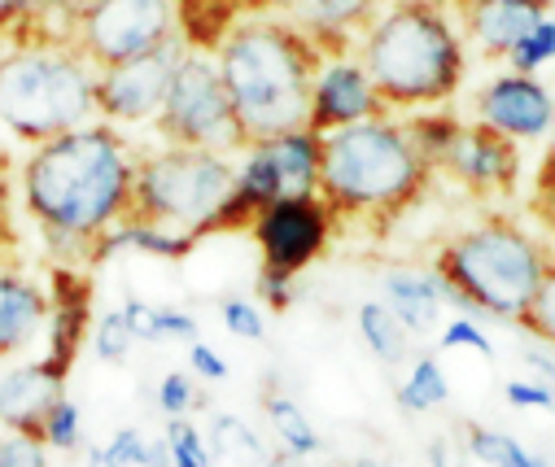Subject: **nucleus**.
Returning <instances> with one entry per match:
<instances>
[{
    "label": "nucleus",
    "mask_w": 555,
    "mask_h": 467,
    "mask_svg": "<svg viewBox=\"0 0 555 467\" xmlns=\"http://www.w3.org/2000/svg\"><path fill=\"white\" fill-rule=\"evenodd\" d=\"M135 163L141 148L101 118L23 153L14 167L18 206L53 262L88 271L92 245L131 215Z\"/></svg>",
    "instance_id": "nucleus-1"
},
{
    "label": "nucleus",
    "mask_w": 555,
    "mask_h": 467,
    "mask_svg": "<svg viewBox=\"0 0 555 467\" xmlns=\"http://www.w3.org/2000/svg\"><path fill=\"white\" fill-rule=\"evenodd\" d=\"M389 114L442 109L468 79V40L455 0H385L354 40Z\"/></svg>",
    "instance_id": "nucleus-2"
},
{
    "label": "nucleus",
    "mask_w": 555,
    "mask_h": 467,
    "mask_svg": "<svg viewBox=\"0 0 555 467\" xmlns=\"http://www.w3.org/2000/svg\"><path fill=\"white\" fill-rule=\"evenodd\" d=\"M320 57L324 53L281 14H245L232 23V31L215 44V66L232 96L245 144L307 127Z\"/></svg>",
    "instance_id": "nucleus-3"
},
{
    "label": "nucleus",
    "mask_w": 555,
    "mask_h": 467,
    "mask_svg": "<svg viewBox=\"0 0 555 467\" xmlns=\"http://www.w3.org/2000/svg\"><path fill=\"white\" fill-rule=\"evenodd\" d=\"M429 189L434 171L415 153L406 122L398 114H380L324 135L320 197L333 206L341 223L385 228L402 219Z\"/></svg>",
    "instance_id": "nucleus-4"
},
{
    "label": "nucleus",
    "mask_w": 555,
    "mask_h": 467,
    "mask_svg": "<svg viewBox=\"0 0 555 467\" xmlns=\"http://www.w3.org/2000/svg\"><path fill=\"white\" fill-rule=\"evenodd\" d=\"M551 254L555 249L525 223L490 210L438 245L434 275L447 284V301L464 315L520 324L551 267Z\"/></svg>",
    "instance_id": "nucleus-5"
},
{
    "label": "nucleus",
    "mask_w": 555,
    "mask_h": 467,
    "mask_svg": "<svg viewBox=\"0 0 555 467\" xmlns=\"http://www.w3.org/2000/svg\"><path fill=\"white\" fill-rule=\"evenodd\" d=\"M96 122V66L75 40H18L0 49V131L36 148Z\"/></svg>",
    "instance_id": "nucleus-6"
},
{
    "label": "nucleus",
    "mask_w": 555,
    "mask_h": 467,
    "mask_svg": "<svg viewBox=\"0 0 555 467\" xmlns=\"http://www.w3.org/2000/svg\"><path fill=\"white\" fill-rule=\"evenodd\" d=\"M232 184H236L232 153L180 148V144L141 148L135 189H131V219L206 241L215 215L232 197Z\"/></svg>",
    "instance_id": "nucleus-7"
},
{
    "label": "nucleus",
    "mask_w": 555,
    "mask_h": 467,
    "mask_svg": "<svg viewBox=\"0 0 555 467\" xmlns=\"http://www.w3.org/2000/svg\"><path fill=\"white\" fill-rule=\"evenodd\" d=\"M154 131L163 144H180V148H215V153L245 148V131L236 122V109H232L219 66H215V53L184 49L171 92L163 101V114L154 118Z\"/></svg>",
    "instance_id": "nucleus-8"
},
{
    "label": "nucleus",
    "mask_w": 555,
    "mask_h": 467,
    "mask_svg": "<svg viewBox=\"0 0 555 467\" xmlns=\"http://www.w3.org/2000/svg\"><path fill=\"white\" fill-rule=\"evenodd\" d=\"M70 40L96 70L145 57L180 40L176 0H83L75 10Z\"/></svg>",
    "instance_id": "nucleus-9"
},
{
    "label": "nucleus",
    "mask_w": 555,
    "mask_h": 467,
    "mask_svg": "<svg viewBox=\"0 0 555 467\" xmlns=\"http://www.w3.org/2000/svg\"><path fill=\"white\" fill-rule=\"evenodd\" d=\"M337 228H341V219L333 215V206L320 193H298V197L271 202L249 223V236L258 245V271L298 280L307 267H315L328 254Z\"/></svg>",
    "instance_id": "nucleus-10"
},
{
    "label": "nucleus",
    "mask_w": 555,
    "mask_h": 467,
    "mask_svg": "<svg viewBox=\"0 0 555 467\" xmlns=\"http://www.w3.org/2000/svg\"><path fill=\"white\" fill-rule=\"evenodd\" d=\"M184 40H171L145 57H131L118 66L96 70V118L127 131V127H154L163 114V101L171 92L176 66L184 57Z\"/></svg>",
    "instance_id": "nucleus-11"
},
{
    "label": "nucleus",
    "mask_w": 555,
    "mask_h": 467,
    "mask_svg": "<svg viewBox=\"0 0 555 467\" xmlns=\"http://www.w3.org/2000/svg\"><path fill=\"white\" fill-rule=\"evenodd\" d=\"M473 122L516 144L546 140L555 135V92L542 83V75H516L503 66L473 92Z\"/></svg>",
    "instance_id": "nucleus-12"
},
{
    "label": "nucleus",
    "mask_w": 555,
    "mask_h": 467,
    "mask_svg": "<svg viewBox=\"0 0 555 467\" xmlns=\"http://www.w3.org/2000/svg\"><path fill=\"white\" fill-rule=\"evenodd\" d=\"M438 176L455 180L477 202H503L520 189V144L468 118Z\"/></svg>",
    "instance_id": "nucleus-13"
},
{
    "label": "nucleus",
    "mask_w": 555,
    "mask_h": 467,
    "mask_svg": "<svg viewBox=\"0 0 555 467\" xmlns=\"http://www.w3.org/2000/svg\"><path fill=\"white\" fill-rule=\"evenodd\" d=\"M389 114L372 75L363 70V62L354 53H324L320 70L311 79V109H307V127L320 135H333L341 127L367 122Z\"/></svg>",
    "instance_id": "nucleus-14"
},
{
    "label": "nucleus",
    "mask_w": 555,
    "mask_h": 467,
    "mask_svg": "<svg viewBox=\"0 0 555 467\" xmlns=\"http://www.w3.org/2000/svg\"><path fill=\"white\" fill-rule=\"evenodd\" d=\"M92 275L83 267L53 262L49 271V337H44V363L70 380L83 346L92 341Z\"/></svg>",
    "instance_id": "nucleus-15"
},
{
    "label": "nucleus",
    "mask_w": 555,
    "mask_h": 467,
    "mask_svg": "<svg viewBox=\"0 0 555 467\" xmlns=\"http://www.w3.org/2000/svg\"><path fill=\"white\" fill-rule=\"evenodd\" d=\"M455 10L468 53H481L486 62H507V53L551 14V5L533 0H455Z\"/></svg>",
    "instance_id": "nucleus-16"
},
{
    "label": "nucleus",
    "mask_w": 555,
    "mask_h": 467,
    "mask_svg": "<svg viewBox=\"0 0 555 467\" xmlns=\"http://www.w3.org/2000/svg\"><path fill=\"white\" fill-rule=\"evenodd\" d=\"M44 337H49V288L18 267H0V363L27 359Z\"/></svg>",
    "instance_id": "nucleus-17"
},
{
    "label": "nucleus",
    "mask_w": 555,
    "mask_h": 467,
    "mask_svg": "<svg viewBox=\"0 0 555 467\" xmlns=\"http://www.w3.org/2000/svg\"><path fill=\"white\" fill-rule=\"evenodd\" d=\"M281 18L298 27L320 53H354V40L385 0H275Z\"/></svg>",
    "instance_id": "nucleus-18"
},
{
    "label": "nucleus",
    "mask_w": 555,
    "mask_h": 467,
    "mask_svg": "<svg viewBox=\"0 0 555 467\" xmlns=\"http://www.w3.org/2000/svg\"><path fill=\"white\" fill-rule=\"evenodd\" d=\"M66 393V380L44 359H23L0 372V432H36L49 406Z\"/></svg>",
    "instance_id": "nucleus-19"
},
{
    "label": "nucleus",
    "mask_w": 555,
    "mask_h": 467,
    "mask_svg": "<svg viewBox=\"0 0 555 467\" xmlns=\"http://www.w3.org/2000/svg\"><path fill=\"white\" fill-rule=\"evenodd\" d=\"M380 301L393 310V320L411 337L434 333L442 320V306H451L447 284L434 275V267H389L380 275Z\"/></svg>",
    "instance_id": "nucleus-20"
},
{
    "label": "nucleus",
    "mask_w": 555,
    "mask_h": 467,
    "mask_svg": "<svg viewBox=\"0 0 555 467\" xmlns=\"http://www.w3.org/2000/svg\"><path fill=\"white\" fill-rule=\"evenodd\" d=\"M150 254V258H167V262H180V258H189L193 249H197V241L193 236H184V232H167V228H158V223H145V219H122L118 228H109L96 245H92V258H88V267H101V262H109L114 254Z\"/></svg>",
    "instance_id": "nucleus-21"
},
{
    "label": "nucleus",
    "mask_w": 555,
    "mask_h": 467,
    "mask_svg": "<svg viewBox=\"0 0 555 467\" xmlns=\"http://www.w3.org/2000/svg\"><path fill=\"white\" fill-rule=\"evenodd\" d=\"M275 171L285 180V197H298V193H320V171H324V135L311 131V127H294V131H281L262 140Z\"/></svg>",
    "instance_id": "nucleus-22"
},
{
    "label": "nucleus",
    "mask_w": 555,
    "mask_h": 467,
    "mask_svg": "<svg viewBox=\"0 0 555 467\" xmlns=\"http://www.w3.org/2000/svg\"><path fill=\"white\" fill-rule=\"evenodd\" d=\"M75 5L70 0H0V40H70Z\"/></svg>",
    "instance_id": "nucleus-23"
},
{
    "label": "nucleus",
    "mask_w": 555,
    "mask_h": 467,
    "mask_svg": "<svg viewBox=\"0 0 555 467\" xmlns=\"http://www.w3.org/2000/svg\"><path fill=\"white\" fill-rule=\"evenodd\" d=\"M262 411H267L271 432L281 437V450H285L294 463H311L315 454H324V437L315 432V424L302 415V406H298L289 393L267 389V393H262Z\"/></svg>",
    "instance_id": "nucleus-24"
},
{
    "label": "nucleus",
    "mask_w": 555,
    "mask_h": 467,
    "mask_svg": "<svg viewBox=\"0 0 555 467\" xmlns=\"http://www.w3.org/2000/svg\"><path fill=\"white\" fill-rule=\"evenodd\" d=\"M122 315H127V328L135 341H202V328H197V315L180 306H150L141 297H127L122 301Z\"/></svg>",
    "instance_id": "nucleus-25"
},
{
    "label": "nucleus",
    "mask_w": 555,
    "mask_h": 467,
    "mask_svg": "<svg viewBox=\"0 0 555 467\" xmlns=\"http://www.w3.org/2000/svg\"><path fill=\"white\" fill-rule=\"evenodd\" d=\"M402 122H406V135H411L415 153H421L425 167L438 176V171H442V163L451 158V148H455L460 131H464V118H460L451 105H442V109L402 114Z\"/></svg>",
    "instance_id": "nucleus-26"
},
{
    "label": "nucleus",
    "mask_w": 555,
    "mask_h": 467,
    "mask_svg": "<svg viewBox=\"0 0 555 467\" xmlns=\"http://www.w3.org/2000/svg\"><path fill=\"white\" fill-rule=\"evenodd\" d=\"M354 324H359V337H363V346L372 350V359L376 363H385V367H402L406 363V354H411V333L393 320V310L376 297V301H363L359 310H354Z\"/></svg>",
    "instance_id": "nucleus-27"
},
{
    "label": "nucleus",
    "mask_w": 555,
    "mask_h": 467,
    "mask_svg": "<svg viewBox=\"0 0 555 467\" xmlns=\"http://www.w3.org/2000/svg\"><path fill=\"white\" fill-rule=\"evenodd\" d=\"M393 398H398V406L406 415H429V411L451 402V380H447V372H442V363L434 354H421L411 363L406 380L393 389Z\"/></svg>",
    "instance_id": "nucleus-28"
},
{
    "label": "nucleus",
    "mask_w": 555,
    "mask_h": 467,
    "mask_svg": "<svg viewBox=\"0 0 555 467\" xmlns=\"http://www.w3.org/2000/svg\"><path fill=\"white\" fill-rule=\"evenodd\" d=\"M464 445L486 467H538L542 463V454L525 450L512 432H499V428H486V424H464Z\"/></svg>",
    "instance_id": "nucleus-29"
},
{
    "label": "nucleus",
    "mask_w": 555,
    "mask_h": 467,
    "mask_svg": "<svg viewBox=\"0 0 555 467\" xmlns=\"http://www.w3.org/2000/svg\"><path fill=\"white\" fill-rule=\"evenodd\" d=\"M503 66L516 70V75H542L546 66H555V14H546V18L507 53Z\"/></svg>",
    "instance_id": "nucleus-30"
},
{
    "label": "nucleus",
    "mask_w": 555,
    "mask_h": 467,
    "mask_svg": "<svg viewBox=\"0 0 555 467\" xmlns=\"http://www.w3.org/2000/svg\"><path fill=\"white\" fill-rule=\"evenodd\" d=\"M40 437H44V445L57 450V454L83 450V415H79V402L62 393V398L49 406V415H44V424H40Z\"/></svg>",
    "instance_id": "nucleus-31"
},
{
    "label": "nucleus",
    "mask_w": 555,
    "mask_h": 467,
    "mask_svg": "<svg viewBox=\"0 0 555 467\" xmlns=\"http://www.w3.org/2000/svg\"><path fill=\"white\" fill-rule=\"evenodd\" d=\"M210 454H215V458L241 454L245 463H267L262 441H258L254 428H245L236 415H215V424H210Z\"/></svg>",
    "instance_id": "nucleus-32"
},
{
    "label": "nucleus",
    "mask_w": 555,
    "mask_h": 467,
    "mask_svg": "<svg viewBox=\"0 0 555 467\" xmlns=\"http://www.w3.org/2000/svg\"><path fill=\"white\" fill-rule=\"evenodd\" d=\"M516 328H525L538 346L555 350V254H551V267H546V275H542V284H538V293H533V301Z\"/></svg>",
    "instance_id": "nucleus-33"
},
{
    "label": "nucleus",
    "mask_w": 555,
    "mask_h": 467,
    "mask_svg": "<svg viewBox=\"0 0 555 467\" xmlns=\"http://www.w3.org/2000/svg\"><path fill=\"white\" fill-rule=\"evenodd\" d=\"M167 454H171V467H215V454L202 437V428L184 415V419H167Z\"/></svg>",
    "instance_id": "nucleus-34"
},
{
    "label": "nucleus",
    "mask_w": 555,
    "mask_h": 467,
    "mask_svg": "<svg viewBox=\"0 0 555 467\" xmlns=\"http://www.w3.org/2000/svg\"><path fill=\"white\" fill-rule=\"evenodd\" d=\"M529 215H533V223L542 228V236L551 241V249H555V140L546 144L542 163H538V171H533V189H529Z\"/></svg>",
    "instance_id": "nucleus-35"
},
{
    "label": "nucleus",
    "mask_w": 555,
    "mask_h": 467,
    "mask_svg": "<svg viewBox=\"0 0 555 467\" xmlns=\"http://www.w3.org/2000/svg\"><path fill=\"white\" fill-rule=\"evenodd\" d=\"M131 346H135V337H131V328H127L122 306H118V310H105V315L92 324V354H96L101 363H127Z\"/></svg>",
    "instance_id": "nucleus-36"
},
{
    "label": "nucleus",
    "mask_w": 555,
    "mask_h": 467,
    "mask_svg": "<svg viewBox=\"0 0 555 467\" xmlns=\"http://www.w3.org/2000/svg\"><path fill=\"white\" fill-rule=\"evenodd\" d=\"M219 320L241 341H262L267 337V315H262V306L254 297H223L219 301Z\"/></svg>",
    "instance_id": "nucleus-37"
},
{
    "label": "nucleus",
    "mask_w": 555,
    "mask_h": 467,
    "mask_svg": "<svg viewBox=\"0 0 555 467\" xmlns=\"http://www.w3.org/2000/svg\"><path fill=\"white\" fill-rule=\"evenodd\" d=\"M197 406H206V398L197 393V376L193 372H167L158 385V411L167 419H184Z\"/></svg>",
    "instance_id": "nucleus-38"
},
{
    "label": "nucleus",
    "mask_w": 555,
    "mask_h": 467,
    "mask_svg": "<svg viewBox=\"0 0 555 467\" xmlns=\"http://www.w3.org/2000/svg\"><path fill=\"white\" fill-rule=\"evenodd\" d=\"M49 454L36 432H0V467H49Z\"/></svg>",
    "instance_id": "nucleus-39"
},
{
    "label": "nucleus",
    "mask_w": 555,
    "mask_h": 467,
    "mask_svg": "<svg viewBox=\"0 0 555 467\" xmlns=\"http://www.w3.org/2000/svg\"><path fill=\"white\" fill-rule=\"evenodd\" d=\"M442 350H477L481 359H494V341L486 337V328L473 315H455L442 328Z\"/></svg>",
    "instance_id": "nucleus-40"
},
{
    "label": "nucleus",
    "mask_w": 555,
    "mask_h": 467,
    "mask_svg": "<svg viewBox=\"0 0 555 467\" xmlns=\"http://www.w3.org/2000/svg\"><path fill=\"white\" fill-rule=\"evenodd\" d=\"M258 301L267 306V310H275V315H285V310L298 301V280H289V275H271V271H258Z\"/></svg>",
    "instance_id": "nucleus-41"
},
{
    "label": "nucleus",
    "mask_w": 555,
    "mask_h": 467,
    "mask_svg": "<svg viewBox=\"0 0 555 467\" xmlns=\"http://www.w3.org/2000/svg\"><path fill=\"white\" fill-rule=\"evenodd\" d=\"M503 398H507V406H520V411H555V389H546L538 380H507Z\"/></svg>",
    "instance_id": "nucleus-42"
},
{
    "label": "nucleus",
    "mask_w": 555,
    "mask_h": 467,
    "mask_svg": "<svg viewBox=\"0 0 555 467\" xmlns=\"http://www.w3.org/2000/svg\"><path fill=\"white\" fill-rule=\"evenodd\" d=\"M189 372H193L197 380H206V385H219V380H228V359H223L215 346L193 341V346H189Z\"/></svg>",
    "instance_id": "nucleus-43"
},
{
    "label": "nucleus",
    "mask_w": 555,
    "mask_h": 467,
    "mask_svg": "<svg viewBox=\"0 0 555 467\" xmlns=\"http://www.w3.org/2000/svg\"><path fill=\"white\" fill-rule=\"evenodd\" d=\"M14 193H18V180L14 171L0 163V241H14Z\"/></svg>",
    "instance_id": "nucleus-44"
},
{
    "label": "nucleus",
    "mask_w": 555,
    "mask_h": 467,
    "mask_svg": "<svg viewBox=\"0 0 555 467\" xmlns=\"http://www.w3.org/2000/svg\"><path fill=\"white\" fill-rule=\"evenodd\" d=\"M520 359H525V367L533 372V380L538 385H546V389H555V350H546V346H525L520 350Z\"/></svg>",
    "instance_id": "nucleus-45"
},
{
    "label": "nucleus",
    "mask_w": 555,
    "mask_h": 467,
    "mask_svg": "<svg viewBox=\"0 0 555 467\" xmlns=\"http://www.w3.org/2000/svg\"><path fill=\"white\" fill-rule=\"evenodd\" d=\"M429 467H455V463H451L447 441H434V445H429Z\"/></svg>",
    "instance_id": "nucleus-46"
},
{
    "label": "nucleus",
    "mask_w": 555,
    "mask_h": 467,
    "mask_svg": "<svg viewBox=\"0 0 555 467\" xmlns=\"http://www.w3.org/2000/svg\"><path fill=\"white\" fill-rule=\"evenodd\" d=\"M262 467H298V463H294V458L281 450V454H267V463H262Z\"/></svg>",
    "instance_id": "nucleus-47"
},
{
    "label": "nucleus",
    "mask_w": 555,
    "mask_h": 467,
    "mask_svg": "<svg viewBox=\"0 0 555 467\" xmlns=\"http://www.w3.org/2000/svg\"><path fill=\"white\" fill-rule=\"evenodd\" d=\"M350 467H385V463H380V458H372V454H363V458H354Z\"/></svg>",
    "instance_id": "nucleus-48"
},
{
    "label": "nucleus",
    "mask_w": 555,
    "mask_h": 467,
    "mask_svg": "<svg viewBox=\"0 0 555 467\" xmlns=\"http://www.w3.org/2000/svg\"><path fill=\"white\" fill-rule=\"evenodd\" d=\"M542 467H555V463H551V458H542Z\"/></svg>",
    "instance_id": "nucleus-49"
},
{
    "label": "nucleus",
    "mask_w": 555,
    "mask_h": 467,
    "mask_svg": "<svg viewBox=\"0 0 555 467\" xmlns=\"http://www.w3.org/2000/svg\"><path fill=\"white\" fill-rule=\"evenodd\" d=\"M533 5H551V0H533Z\"/></svg>",
    "instance_id": "nucleus-50"
},
{
    "label": "nucleus",
    "mask_w": 555,
    "mask_h": 467,
    "mask_svg": "<svg viewBox=\"0 0 555 467\" xmlns=\"http://www.w3.org/2000/svg\"><path fill=\"white\" fill-rule=\"evenodd\" d=\"M70 5H75V10H79V5H83V0H70Z\"/></svg>",
    "instance_id": "nucleus-51"
}]
</instances>
